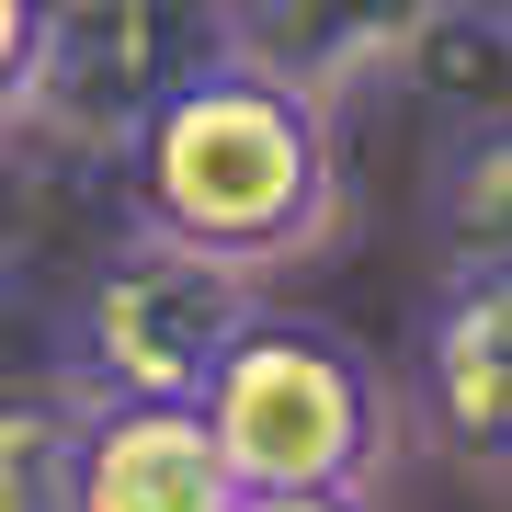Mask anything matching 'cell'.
<instances>
[{
	"label": "cell",
	"mask_w": 512,
	"mask_h": 512,
	"mask_svg": "<svg viewBox=\"0 0 512 512\" xmlns=\"http://www.w3.org/2000/svg\"><path fill=\"white\" fill-rule=\"evenodd\" d=\"M126 205L137 228L194 239V251L239 262V274H274L308 262L342 228V148H330V103L285 92V80L239 69L217 46L205 69L137 126L126 148Z\"/></svg>",
	"instance_id": "6da1fadb"
},
{
	"label": "cell",
	"mask_w": 512,
	"mask_h": 512,
	"mask_svg": "<svg viewBox=\"0 0 512 512\" xmlns=\"http://www.w3.org/2000/svg\"><path fill=\"white\" fill-rule=\"evenodd\" d=\"M205 421L251 490H376L387 444H399V399H387L376 353L330 319H274V308L228 342Z\"/></svg>",
	"instance_id": "7a4b0ae2"
},
{
	"label": "cell",
	"mask_w": 512,
	"mask_h": 512,
	"mask_svg": "<svg viewBox=\"0 0 512 512\" xmlns=\"http://www.w3.org/2000/svg\"><path fill=\"white\" fill-rule=\"evenodd\" d=\"M251 319L262 296L239 262L126 228V251H103V274L69 308V399H205Z\"/></svg>",
	"instance_id": "3957f363"
},
{
	"label": "cell",
	"mask_w": 512,
	"mask_h": 512,
	"mask_svg": "<svg viewBox=\"0 0 512 512\" xmlns=\"http://www.w3.org/2000/svg\"><path fill=\"white\" fill-rule=\"evenodd\" d=\"M217 57V0H46L35 126L80 160H126L137 126Z\"/></svg>",
	"instance_id": "277c9868"
},
{
	"label": "cell",
	"mask_w": 512,
	"mask_h": 512,
	"mask_svg": "<svg viewBox=\"0 0 512 512\" xmlns=\"http://www.w3.org/2000/svg\"><path fill=\"white\" fill-rule=\"evenodd\" d=\"M410 399L456 467L512 478V262H444L410 330Z\"/></svg>",
	"instance_id": "5b68a950"
},
{
	"label": "cell",
	"mask_w": 512,
	"mask_h": 512,
	"mask_svg": "<svg viewBox=\"0 0 512 512\" xmlns=\"http://www.w3.org/2000/svg\"><path fill=\"white\" fill-rule=\"evenodd\" d=\"M69 512H251L205 399H69Z\"/></svg>",
	"instance_id": "8992f818"
},
{
	"label": "cell",
	"mask_w": 512,
	"mask_h": 512,
	"mask_svg": "<svg viewBox=\"0 0 512 512\" xmlns=\"http://www.w3.org/2000/svg\"><path fill=\"white\" fill-rule=\"evenodd\" d=\"M421 23H433V0H217V46L308 103L387 80Z\"/></svg>",
	"instance_id": "52a82bcc"
},
{
	"label": "cell",
	"mask_w": 512,
	"mask_h": 512,
	"mask_svg": "<svg viewBox=\"0 0 512 512\" xmlns=\"http://www.w3.org/2000/svg\"><path fill=\"white\" fill-rule=\"evenodd\" d=\"M399 80L444 114V126L512 114V0H433V23L410 35Z\"/></svg>",
	"instance_id": "ba28073f"
},
{
	"label": "cell",
	"mask_w": 512,
	"mask_h": 512,
	"mask_svg": "<svg viewBox=\"0 0 512 512\" xmlns=\"http://www.w3.org/2000/svg\"><path fill=\"white\" fill-rule=\"evenodd\" d=\"M421 228L444 262H512V114L444 137L433 183H421Z\"/></svg>",
	"instance_id": "9c48e42d"
},
{
	"label": "cell",
	"mask_w": 512,
	"mask_h": 512,
	"mask_svg": "<svg viewBox=\"0 0 512 512\" xmlns=\"http://www.w3.org/2000/svg\"><path fill=\"white\" fill-rule=\"evenodd\" d=\"M69 399H0V512H69Z\"/></svg>",
	"instance_id": "30bf717a"
},
{
	"label": "cell",
	"mask_w": 512,
	"mask_h": 512,
	"mask_svg": "<svg viewBox=\"0 0 512 512\" xmlns=\"http://www.w3.org/2000/svg\"><path fill=\"white\" fill-rule=\"evenodd\" d=\"M35 57H46V0H0V126H35Z\"/></svg>",
	"instance_id": "8fae6325"
},
{
	"label": "cell",
	"mask_w": 512,
	"mask_h": 512,
	"mask_svg": "<svg viewBox=\"0 0 512 512\" xmlns=\"http://www.w3.org/2000/svg\"><path fill=\"white\" fill-rule=\"evenodd\" d=\"M251 512H376V490H251Z\"/></svg>",
	"instance_id": "7c38bea8"
}]
</instances>
